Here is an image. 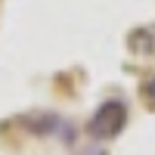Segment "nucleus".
Instances as JSON below:
<instances>
[{
    "label": "nucleus",
    "mask_w": 155,
    "mask_h": 155,
    "mask_svg": "<svg viewBox=\"0 0 155 155\" xmlns=\"http://www.w3.org/2000/svg\"><path fill=\"white\" fill-rule=\"evenodd\" d=\"M124 124H127V106L121 99H106L93 112L87 130H90V137H96V140H112V137H118L124 130Z\"/></svg>",
    "instance_id": "nucleus-1"
},
{
    "label": "nucleus",
    "mask_w": 155,
    "mask_h": 155,
    "mask_svg": "<svg viewBox=\"0 0 155 155\" xmlns=\"http://www.w3.org/2000/svg\"><path fill=\"white\" fill-rule=\"evenodd\" d=\"M81 155H109V152H106V149H99V146H84Z\"/></svg>",
    "instance_id": "nucleus-2"
},
{
    "label": "nucleus",
    "mask_w": 155,
    "mask_h": 155,
    "mask_svg": "<svg viewBox=\"0 0 155 155\" xmlns=\"http://www.w3.org/2000/svg\"><path fill=\"white\" fill-rule=\"evenodd\" d=\"M146 96H149V99H155V74L146 81Z\"/></svg>",
    "instance_id": "nucleus-3"
}]
</instances>
